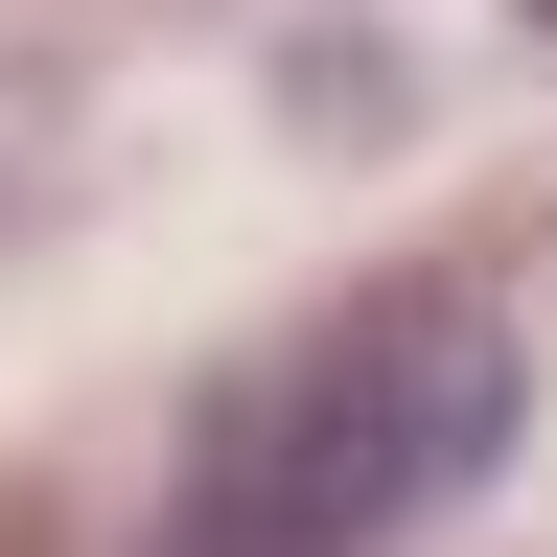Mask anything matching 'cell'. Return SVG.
Wrapping results in <instances>:
<instances>
[{
	"instance_id": "obj_1",
	"label": "cell",
	"mask_w": 557,
	"mask_h": 557,
	"mask_svg": "<svg viewBox=\"0 0 557 557\" xmlns=\"http://www.w3.org/2000/svg\"><path fill=\"white\" fill-rule=\"evenodd\" d=\"M511 325L442 302V278H395V302L302 325L278 372H233L186 418V487H163V557H395L418 511H465L487 465H511Z\"/></svg>"
}]
</instances>
